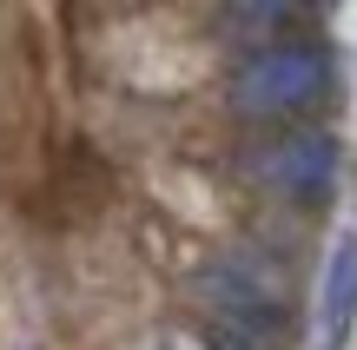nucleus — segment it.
<instances>
[{
  "label": "nucleus",
  "instance_id": "6",
  "mask_svg": "<svg viewBox=\"0 0 357 350\" xmlns=\"http://www.w3.org/2000/svg\"><path fill=\"white\" fill-rule=\"evenodd\" d=\"M218 350H245V344H218Z\"/></svg>",
  "mask_w": 357,
  "mask_h": 350
},
{
  "label": "nucleus",
  "instance_id": "2",
  "mask_svg": "<svg viewBox=\"0 0 357 350\" xmlns=\"http://www.w3.org/2000/svg\"><path fill=\"white\" fill-rule=\"evenodd\" d=\"M252 172L284 198H324L337 172V139L331 132H284L252 159Z\"/></svg>",
  "mask_w": 357,
  "mask_h": 350
},
{
  "label": "nucleus",
  "instance_id": "3",
  "mask_svg": "<svg viewBox=\"0 0 357 350\" xmlns=\"http://www.w3.org/2000/svg\"><path fill=\"white\" fill-rule=\"evenodd\" d=\"M318 311H324V331H344L351 317H357V232H344V238H337L331 264H324Z\"/></svg>",
  "mask_w": 357,
  "mask_h": 350
},
{
  "label": "nucleus",
  "instance_id": "1",
  "mask_svg": "<svg viewBox=\"0 0 357 350\" xmlns=\"http://www.w3.org/2000/svg\"><path fill=\"white\" fill-rule=\"evenodd\" d=\"M324 93V53L311 47H258L252 60L231 73V106L252 119L271 113H298Z\"/></svg>",
  "mask_w": 357,
  "mask_h": 350
},
{
  "label": "nucleus",
  "instance_id": "4",
  "mask_svg": "<svg viewBox=\"0 0 357 350\" xmlns=\"http://www.w3.org/2000/svg\"><path fill=\"white\" fill-rule=\"evenodd\" d=\"M278 20H284V0H231V7H225V26L238 40H258V47H265V33Z\"/></svg>",
  "mask_w": 357,
  "mask_h": 350
},
{
  "label": "nucleus",
  "instance_id": "5",
  "mask_svg": "<svg viewBox=\"0 0 357 350\" xmlns=\"http://www.w3.org/2000/svg\"><path fill=\"white\" fill-rule=\"evenodd\" d=\"M159 350H192V344H159Z\"/></svg>",
  "mask_w": 357,
  "mask_h": 350
}]
</instances>
